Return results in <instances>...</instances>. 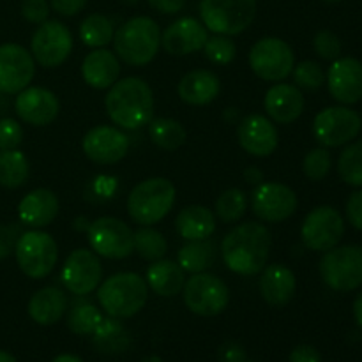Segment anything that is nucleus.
Wrapping results in <instances>:
<instances>
[{
	"label": "nucleus",
	"instance_id": "obj_34",
	"mask_svg": "<svg viewBox=\"0 0 362 362\" xmlns=\"http://www.w3.org/2000/svg\"><path fill=\"white\" fill-rule=\"evenodd\" d=\"M113 34H115V28H113L112 20L105 14H88L80 23L81 42L92 49L108 46L113 41Z\"/></svg>",
	"mask_w": 362,
	"mask_h": 362
},
{
	"label": "nucleus",
	"instance_id": "obj_55",
	"mask_svg": "<svg viewBox=\"0 0 362 362\" xmlns=\"http://www.w3.org/2000/svg\"><path fill=\"white\" fill-rule=\"evenodd\" d=\"M0 362H16L13 354L6 352V350H0Z\"/></svg>",
	"mask_w": 362,
	"mask_h": 362
},
{
	"label": "nucleus",
	"instance_id": "obj_40",
	"mask_svg": "<svg viewBox=\"0 0 362 362\" xmlns=\"http://www.w3.org/2000/svg\"><path fill=\"white\" fill-rule=\"evenodd\" d=\"M202 52H204L205 59L211 60L216 66H228L237 57V45L232 35L216 34L207 39Z\"/></svg>",
	"mask_w": 362,
	"mask_h": 362
},
{
	"label": "nucleus",
	"instance_id": "obj_42",
	"mask_svg": "<svg viewBox=\"0 0 362 362\" xmlns=\"http://www.w3.org/2000/svg\"><path fill=\"white\" fill-rule=\"evenodd\" d=\"M296 87L303 90H318L325 83V73L322 66L315 60H304L297 64L292 71Z\"/></svg>",
	"mask_w": 362,
	"mask_h": 362
},
{
	"label": "nucleus",
	"instance_id": "obj_1",
	"mask_svg": "<svg viewBox=\"0 0 362 362\" xmlns=\"http://www.w3.org/2000/svg\"><path fill=\"white\" fill-rule=\"evenodd\" d=\"M272 237L262 223H240L230 230L221 243L223 262L240 276L260 274L271 255Z\"/></svg>",
	"mask_w": 362,
	"mask_h": 362
},
{
	"label": "nucleus",
	"instance_id": "obj_39",
	"mask_svg": "<svg viewBox=\"0 0 362 362\" xmlns=\"http://www.w3.org/2000/svg\"><path fill=\"white\" fill-rule=\"evenodd\" d=\"M338 173L349 186L362 187V141L343 148L338 158Z\"/></svg>",
	"mask_w": 362,
	"mask_h": 362
},
{
	"label": "nucleus",
	"instance_id": "obj_26",
	"mask_svg": "<svg viewBox=\"0 0 362 362\" xmlns=\"http://www.w3.org/2000/svg\"><path fill=\"white\" fill-rule=\"evenodd\" d=\"M81 76L88 87L108 90L120 76V60L106 48H94L81 62Z\"/></svg>",
	"mask_w": 362,
	"mask_h": 362
},
{
	"label": "nucleus",
	"instance_id": "obj_49",
	"mask_svg": "<svg viewBox=\"0 0 362 362\" xmlns=\"http://www.w3.org/2000/svg\"><path fill=\"white\" fill-rule=\"evenodd\" d=\"M219 361L221 362H246V350L240 343L228 341L219 349Z\"/></svg>",
	"mask_w": 362,
	"mask_h": 362
},
{
	"label": "nucleus",
	"instance_id": "obj_22",
	"mask_svg": "<svg viewBox=\"0 0 362 362\" xmlns=\"http://www.w3.org/2000/svg\"><path fill=\"white\" fill-rule=\"evenodd\" d=\"M327 87L341 105H356L362 99V62L352 57L332 60L327 71Z\"/></svg>",
	"mask_w": 362,
	"mask_h": 362
},
{
	"label": "nucleus",
	"instance_id": "obj_52",
	"mask_svg": "<svg viewBox=\"0 0 362 362\" xmlns=\"http://www.w3.org/2000/svg\"><path fill=\"white\" fill-rule=\"evenodd\" d=\"M244 180L251 186H260L262 182H265V175L258 166H247L244 170Z\"/></svg>",
	"mask_w": 362,
	"mask_h": 362
},
{
	"label": "nucleus",
	"instance_id": "obj_36",
	"mask_svg": "<svg viewBox=\"0 0 362 362\" xmlns=\"http://www.w3.org/2000/svg\"><path fill=\"white\" fill-rule=\"evenodd\" d=\"M134 251L144 260L156 262L165 258L166 251H168V243L159 230L152 228V226H140L134 232Z\"/></svg>",
	"mask_w": 362,
	"mask_h": 362
},
{
	"label": "nucleus",
	"instance_id": "obj_56",
	"mask_svg": "<svg viewBox=\"0 0 362 362\" xmlns=\"http://www.w3.org/2000/svg\"><path fill=\"white\" fill-rule=\"evenodd\" d=\"M140 362H163V359L158 356H148V357H145V359H141Z\"/></svg>",
	"mask_w": 362,
	"mask_h": 362
},
{
	"label": "nucleus",
	"instance_id": "obj_2",
	"mask_svg": "<svg viewBox=\"0 0 362 362\" xmlns=\"http://www.w3.org/2000/svg\"><path fill=\"white\" fill-rule=\"evenodd\" d=\"M105 108L113 124L122 129H138L152 120L154 92L144 78H119L108 88Z\"/></svg>",
	"mask_w": 362,
	"mask_h": 362
},
{
	"label": "nucleus",
	"instance_id": "obj_20",
	"mask_svg": "<svg viewBox=\"0 0 362 362\" xmlns=\"http://www.w3.org/2000/svg\"><path fill=\"white\" fill-rule=\"evenodd\" d=\"M237 138L244 151L255 158H267L278 148L279 134L278 127L260 113L244 117L237 127Z\"/></svg>",
	"mask_w": 362,
	"mask_h": 362
},
{
	"label": "nucleus",
	"instance_id": "obj_58",
	"mask_svg": "<svg viewBox=\"0 0 362 362\" xmlns=\"http://www.w3.org/2000/svg\"><path fill=\"white\" fill-rule=\"evenodd\" d=\"M324 2H329V4H334V2H341V0H324Z\"/></svg>",
	"mask_w": 362,
	"mask_h": 362
},
{
	"label": "nucleus",
	"instance_id": "obj_31",
	"mask_svg": "<svg viewBox=\"0 0 362 362\" xmlns=\"http://www.w3.org/2000/svg\"><path fill=\"white\" fill-rule=\"evenodd\" d=\"M216 260V247L211 240H187L177 253V264L184 272H207Z\"/></svg>",
	"mask_w": 362,
	"mask_h": 362
},
{
	"label": "nucleus",
	"instance_id": "obj_14",
	"mask_svg": "<svg viewBox=\"0 0 362 362\" xmlns=\"http://www.w3.org/2000/svg\"><path fill=\"white\" fill-rule=\"evenodd\" d=\"M345 235L343 216L331 205L315 207L304 218L300 226V239L311 251H329L338 246Z\"/></svg>",
	"mask_w": 362,
	"mask_h": 362
},
{
	"label": "nucleus",
	"instance_id": "obj_51",
	"mask_svg": "<svg viewBox=\"0 0 362 362\" xmlns=\"http://www.w3.org/2000/svg\"><path fill=\"white\" fill-rule=\"evenodd\" d=\"M148 6L161 14H177L184 7L186 0H147Z\"/></svg>",
	"mask_w": 362,
	"mask_h": 362
},
{
	"label": "nucleus",
	"instance_id": "obj_28",
	"mask_svg": "<svg viewBox=\"0 0 362 362\" xmlns=\"http://www.w3.org/2000/svg\"><path fill=\"white\" fill-rule=\"evenodd\" d=\"M67 311V296L57 286L37 290L28 300V315L39 325H53L62 320Z\"/></svg>",
	"mask_w": 362,
	"mask_h": 362
},
{
	"label": "nucleus",
	"instance_id": "obj_43",
	"mask_svg": "<svg viewBox=\"0 0 362 362\" xmlns=\"http://www.w3.org/2000/svg\"><path fill=\"white\" fill-rule=\"evenodd\" d=\"M313 48L317 55L324 60H336L341 55V41L338 35L331 30L317 32L313 39Z\"/></svg>",
	"mask_w": 362,
	"mask_h": 362
},
{
	"label": "nucleus",
	"instance_id": "obj_57",
	"mask_svg": "<svg viewBox=\"0 0 362 362\" xmlns=\"http://www.w3.org/2000/svg\"><path fill=\"white\" fill-rule=\"evenodd\" d=\"M120 2L127 4V6H134V4H138V2H140V0H120Z\"/></svg>",
	"mask_w": 362,
	"mask_h": 362
},
{
	"label": "nucleus",
	"instance_id": "obj_8",
	"mask_svg": "<svg viewBox=\"0 0 362 362\" xmlns=\"http://www.w3.org/2000/svg\"><path fill=\"white\" fill-rule=\"evenodd\" d=\"M320 276L329 288L352 292L362 285V246H336L320 260Z\"/></svg>",
	"mask_w": 362,
	"mask_h": 362
},
{
	"label": "nucleus",
	"instance_id": "obj_15",
	"mask_svg": "<svg viewBox=\"0 0 362 362\" xmlns=\"http://www.w3.org/2000/svg\"><path fill=\"white\" fill-rule=\"evenodd\" d=\"M296 191L281 182H262L251 194L253 214L264 223H283L297 211Z\"/></svg>",
	"mask_w": 362,
	"mask_h": 362
},
{
	"label": "nucleus",
	"instance_id": "obj_21",
	"mask_svg": "<svg viewBox=\"0 0 362 362\" xmlns=\"http://www.w3.org/2000/svg\"><path fill=\"white\" fill-rule=\"evenodd\" d=\"M209 39V30L200 20L191 16L179 18L161 32V46L172 57L191 55L204 49Z\"/></svg>",
	"mask_w": 362,
	"mask_h": 362
},
{
	"label": "nucleus",
	"instance_id": "obj_59",
	"mask_svg": "<svg viewBox=\"0 0 362 362\" xmlns=\"http://www.w3.org/2000/svg\"><path fill=\"white\" fill-rule=\"evenodd\" d=\"M246 362H247V361H246Z\"/></svg>",
	"mask_w": 362,
	"mask_h": 362
},
{
	"label": "nucleus",
	"instance_id": "obj_5",
	"mask_svg": "<svg viewBox=\"0 0 362 362\" xmlns=\"http://www.w3.org/2000/svg\"><path fill=\"white\" fill-rule=\"evenodd\" d=\"M177 191L172 180L165 177H151L141 180L127 197L129 218L140 226H154L163 221L175 205Z\"/></svg>",
	"mask_w": 362,
	"mask_h": 362
},
{
	"label": "nucleus",
	"instance_id": "obj_35",
	"mask_svg": "<svg viewBox=\"0 0 362 362\" xmlns=\"http://www.w3.org/2000/svg\"><path fill=\"white\" fill-rule=\"evenodd\" d=\"M129 343V336L127 331L122 327L119 318H103L99 327L94 331V345L98 346L101 352L113 354L124 350Z\"/></svg>",
	"mask_w": 362,
	"mask_h": 362
},
{
	"label": "nucleus",
	"instance_id": "obj_46",
	"mask_svg": "<svg viewBox=\"0 0 362 362\" xmlns=\"http://www.w3.org/2000/svg\"><path fill=\"white\" fill-rule=\"evenodd\" d=\"M20 228L13 225H0V260L14 253L18 237H20Z\"/></svg>",
	"mask_w": 362,
	"mask_h": 362
},
{
	"label": "nucleus",
	"instance_id": "obj_25",
	"mask_svg": "<svg viewBox=\"0 0 362 362\" xmlns=\"http://www.w3.org/2000/svg\"><path fill=\"white\" fill-rule=\"evenodd\" d=\"M262 299L276 308L286 306L296 296L297 279L290 267L283 264H272L262 271L258 281Z\"/></svg>",
	"mask_w": 362,
	"mask_h": 362
},
{
	"label": "nucleus",
	"instance_id": "obj_9",
	"mask_svg": "<svg viewBox=\"0 0 362 362\" xmlns=\"http://www.w3.org/2000/svg\"><path fill=\"white\" fill-rule=\"evenodd\" d=\"M250 67L258 78L265 81L286 80L296 67V53L292 46L279 37H262L251 46Z\"/></svg>",
	"mask_w": 362,
	"mask_h": 362
},
{
	"label": "nucleus",
	"instance_id": "obj_6",
	"mask_svg": "<svg viewBox=\"0 0 362 362\" xmlns=\"http://www.w3.org/2000/svg\"><path fill=\"white\" fill-rule=\"evenodd\" d=\"M14 257L25 276L30 279H42L55 269L59 260V246L49 233L32 228L18 237Z\"/></svg>",
	"mask_w": 362,
	"mask_h": 362
},
{
	"label": "nucleus",
	"instance_id": "obj_19",
	"mask_svg": "<svg viewBox=\"0 0 362 362\" xmlns=\"http://www.w3.org/2000/svg\"><path fill=\"white\" fill-rule=\"evenodd\" d=\"M14 112L25 124H30L34 127H45L59 117L60 101L48 88L27 87L16 94Z\"/></svg>",
	"mask_w": 362,
	"mask_h": 362
},
{
	"label": "nucleus",
	"instance_id": "obj_7",
	"mask_svg": "<svg viewBox=\"0 0 362 362\" xmlns=\"http://www.w3.org/2000/svg\"><path fill=\"white\" fill-rule=\"evenodd\" d=\"M257 16V0H202L200 18L214 34L237 35Z\"/></svg>",
	"mask_w": 362,
	"mask_h": 362
},
{
	"label": "nucleus",
	"instance_id": "obj_24",
	"mask_svg": "<svg viewBox=\"0 0 362 362\" xmlns=\"http://www.w3.org/2000/svg\"><path fill=\"white\" fill-rule=\"evenodd\" d=\"M60 202L52 189L39 187L25 194L18 205V216L25 226L39 230L52 225L53 219L59 216Z\"/></svg>",
	"mask_w": 362,
	"mask_h": 362
},
{
	"label": "nucleus",
	"instance_id": "obj_16",
	"mask_svg": "<svg viewBox=\"0 0 362 362\" xmlns=\"http://www.w3.org/2000/svg\"><path fill=\"white\" fill-rule=\"evenodd\" d=\"M35 76L32 53L16 42L0 45V92L14 95L27 88Z\"/></svg>",
	"mask_w": 362,
	"mask_h": 362
},
{
	"label": "nucleus",
	"instance_id": "obj_12",
	"mask_svg": "<svg viewBox=\"0 0 362 362\" xmlns=\"http://www.w3.org/2000/svg\"><path fill=\"white\" fill-rule=\"evenodd\" d=\"M73 52V34L59 20H46L37 25L30 39V53L35 62L46 69H55L69 59Z\"/></svg>",
	"mask_w": 362,
	"mask_h": 362
},
{
	"label": "nucleus",
	"instance_id": "obj_29",
	"mask_svg": "<svg viewBox=\"0 0 362 362\" xmlns=\"http://www.w3.org/2000/svg\"><path fill=\"white\" fill-rule=\"evenodd\" d=\"M145 281L156 296L175 297L182 292L186 285V272L177 262L161 258V260L151 262Z\"/></svg>",
	"mask_w": 362,
	"mask_h": 362
},
{
	"label": "nucleus",
	"instance_id": "obj_41",
	"mask_svg": "<svg viewBox=\"0 0 362 362\" xmlns=\"http://www.w3.org/2000/svg\"><path fill=\"white\" fill-rule=\"evenodd\" d=\"M331 168H332L331 152H329L325 147L313 148V151L308 152L303 159L304 175H306L310 180H315V182L325 179V177L329 175V172H331Z\"/></svg>",
	"mask_w": 362,
	"mask_h": 362
},
{
	"label": "nucleus",
	"instance_id": "obj_3",
	"mask_svg": "<svg viewBox=\"0 0 362 362\" xmlns=\"http://www.w3.org/2000/svg\"><path fill=\"white\" fill-rule=\"evenodd\" d=\"M112 42L115 55L124 64L147 66L161 48V28L152 18L134 16L117 28Z\"/></svg>",
	"mask_w": 362,
	"mask_h": 362
},
{
	"label": "nucleus",
	"instance_id": "obj_23",
	"mask_svg": "<svg viewBox=\"0 0 362 362\" xmlns=\"http://www.w3.org/2000/svg\"><path fill=\"white\" fill-rule=\"evenodd\" d=\"M306 99L299 87L278 81L267 90L264 99L265 112L276 124H292L303 115Z\"/></svg>",
	"mask_w": 362,
	"mask_h": 362
},
{
	"label": "nucleus",
	"instance_id": "obj_13",
	"mask_svg": "<svg viewBox=\"0 0 362 362\" xmlns=\"http://www.w3.org/2000/svg\"><path fill=\"white\" fill-rule=\"evenodd\" d=\"M362 129V119L356 110L346 106H329L317 113L313 120V134L318 144L334 148L350 144Z\"/></svg>",
	"mask_w": 362,
	"mask_h": 362
},
{
	"label": "nucleus",
	"instance_id": "obj_48",
	"mask_svg": "<svg viewBox=\"0 0 362 362\" xmlns=\"http://www.w3.org/2000/svg\"><path fill=\"white\" fill-rule=\"evenodd\" d=\"M87 0H49V6L60 16H76L85 7Z\"/></svg>",
	"mask_w": 362,
	"mask_h": 362
},
{
	"label": "nucleus",
	"instance_id": "obj_54",
	"mask_svg": "<svg viewBox=\"0 0 362 362\" xmlns=\"http://www.w3.org/2000/svg\"><path fill=\"white\" fill-rule=\"evenodd\" d=\"M52 362H83V361H81V357L74 356V354H62V356L55 357Z\"/></svg>",
	"mask_w": 362,
	"mask_h": 362
},
{
	"label": "nucleus",
	"instance_id": "obj_18",
	"mask_svg": "<svg viewBox=\"0 0 362 362\" xmlns=\"http://www.w3.org/2000/svg\"><path fill=\"white\" fill-rule=\"evenodd\" d=\"M85 156L95 165H115L129 151V138L113 126H95L81 140Z\"/></svg>",
	"mask_w": 362,
	"mask_h": 362
},
{
	"label": "nucleus",
	"instance_id": "obj_47",
	"mask_svg": "<svg viewBox=\"0 0 362 362\" xmlns=\"http://www.w3.org/2000/svg\"><path fill=\"white\" fill-rule=\"evenodd\" d=\"M346 219L354 228L362 232V191H356L346 200Z\"/></svg>",
	"mask_w": 362,
	"mask_h": 362
},
{
	"label": "nucleus",
	"instance_id": "obj_37",
	"mask_svg": "<svg viewBox=\"0 0 362 362\" xmlns=\"http://www.w3.org/2000/svg\"><path fill=\"white\" fill-rule=\"evenodd\" d=\"M247 205H250L247 194L239 187H232L223 191L216 200V216L226 225H232L246 214Z\"/></svg>",
	"mask_w": 362,
	"mask_h": 362
},
{
	"label": "nucleus",
	"instance_id": "obj_4",
	"mask_svg": "<svg viewBox=\"0 0 362 362\" xmlns=\"http://www.w3.org/2000/svg\"><path fill=\"white\" fill-rule=\"evenodd\" d=\"M148 299V285L136 272H117L98 286V300L113 318H131L140 313Z\"/></svg>",
	"mask_w": 362,
	"mask_h": 362
},
{
	"label": "nucleus",
	"instance_id": "obj_44",
	"mask_svg": "<svg viewBox=\"0 0 362 362\" xmlns=\"http://www.w3.org/2000/svg\"><path fill=\"white\" fill-rule=\"evenodd\" d=\"M23 141V127L18 120L6 117L0 119V151H13Z\"/></svg>",
	"mask_w": 362,
	"mask_h": 362
},
{
	"label": "nucleus",
	"instance_id": "obj_45",
	"mask_svg": "<svg viewBox=\"0 0 362 362\" xmlns=\"http://www.w3.org/2000/svg\"><path fill=\"white\" fill-rule=\"evenodd\" d=\"M49 6L48 0H21V16L28 23L41 25L49 18Z\"/></svg>",
	"mask_w": 362,
	"mask_h": 362
},
{
	"label": "nucleus",
	"instance_id": "obj_27",
	"mask_svg": "<svg viewBox=\"0 0 362 362\" xmlns=\"http://www.w3.org/2000/svg\"><path fill=\"white\" fill-rule=\"evenodd\" d=\"M221 92V81L218 74L209 69L189 71L180 78L177 94L184 103L191 106H205L216 101Z\"/></svg>",
	"mask_w": 362,
	"mask_h": 362
},
{
	"label": "nucleus",
	"instance_id": "obj_10",
	"mask_svg": "<svg viewBox=\"0 0 362 362\" xmlns=\"http://www.w3.org/2000/svg\"><path fill=\"white\" fill-rule=\"evenodd\" d=\"M182 293L187 310L200 317H218L230 303V290L226 283L209 272H198L186 279Z\"/></svg>",
	"mask_w": 362,
	"mask_h": 362
},
{
	"label": "nucleus",
	"instance_id": "obj_53",
	"mask_svg": "<svg viewBox=\"0 0 362 362\" xmlns=\"http://www.w3.org/2000/svg\"><path fill=\"white\" fill-rule=\"evenodd\" d=\"M354 318H356L357 325L362 329V292L357 296L356 303H354Z\"/></svg>",
	"mask_w": 362,
	"mask_h": 362
},
{
	"label": "nucleus",
	"instance_id": "obj_33",
	"mask_svg": "<svg viewBox=\"0 0 362 362\" xmlns=\"http://www.w3.org/2000/svg\"><path fill=\"white\" fill-rule=\"evenodd\" d=\"M30 173L27 156L18 148L0 151V186L7 189H16L23 186Z\"/></svg>",
	"mask_w": 362,
	"mask_h": 362
},
{
	"label": "nucleus",
	"instance_id": "obj_30",
	"mask_svg": "<svg viewBox=\"0 0 362 362\" xmlns=\"http://www.w3.org/2000/svg\"><path fill=\"white\" fill-rule=\"evenodd\" d=\"M175 228L184 240H205L216 232V214L204 205H187L177 214Z\"/></svg>",
	"mask_w": 362,
	"mask_h": 362
},
{
	"label": "nucleus",
	"instance_id": "obj_17",
	"mask_svg": "<svg viewBox=\"0 0 362 362\" xmlns=\"http://www.w3.org/2000/svg\"><path fill=\"white\" fill-rule=\"evenodd\" d=\"M103 279V265L98 255L90 250H74L62 267V283L67 292L78 297L94 292Z\"/></svg>",
	"mask_w": 362,
	"mask_h": 362
},
{
	"label": "nucleus",
	"instance_id": "obj_32",
	"mask_svg": "<svg viewBox=\"0 0 362 362\" xmlns=\"http://www.w3.org/2000/svg\"><path fill=\"white\" fill-rule=\"evenodd\" d=\"M148 136H151L152 144L158 145L159 148L173 152L186 144L187 133L179 120L159 117V119H152L148 122Z\"/></svg>",
	"mask_w": 362,
	"mask_h": 362
},
{
	"label": "nucleus",
	"instance_id": "obj_50",
	"mask_svg": "<svg viewBox=\"0 0 362 362\" xmlns=\"http://www.w3.org/2000/svg\"><path fill=\"white\" fill-rule=\"evenodd\" d=\"M290 362H322V356L315 346L299 345L290 354Z\"/></svg>",
	"mask_w": 362,
	"mask_h": 362
},
{
	"label": "nucleus",
	"instance_id": "obj_38",
	"mask_svg": "<svg viewBox=\"0 0 362 362\" xmlns=\"http://www.w3.org/2000/svg\"><path fill=\"white\" fill-rule=\"evenodd\" d=\"M101 322V311L90 303H76L67 313V327L78 336L94 334Z\"/></svg>",
	"mask_w": 362,
	"mask_h": 362
},
{
	"label": "nucleus",
	"instance_id": "obj_11",
	"mask_svg": "<svg viewBox=\"0 0 362 362\" xmlns=\"http://www.w3.org/2000/svg\"><path fill=\"white\" fill-rule=\"evenodd\" d=\"M88 243L98 257L122 260L134 253V232L119 218L103 216L94 219L87 230Z\"/></svg>",
	"mask_w": 362,
	"mask_h": 362
}]
</instances>
